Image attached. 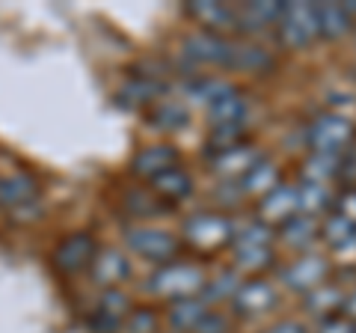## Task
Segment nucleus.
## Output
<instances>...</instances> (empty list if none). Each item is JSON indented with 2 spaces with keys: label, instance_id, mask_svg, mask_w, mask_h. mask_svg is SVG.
Here are the masks:
<instances>
[{
  "label": "nucleus",
  "instance_id": "1",
  "mask_svg": "<svg viewBox=\"0 0 356 333\" xmlns=\"http://www.w3.org/2000/svg\"><path fill=\"white\" fill-rule=\"evenodd\" d=\"M149 288L158 295L175 297V301H184V297H196L205 288V274L199 271L196 265L170 262V265H161V268L152 274Z\"/></svg>",
  "mask_w": 356,
  "mask_h": 333
},
{
  "label": "nucleus",
  "instance_id": "2",
  "mask_svg": "<svg viewBox=\"0 0 356 333\" xmlns=\"http://www.w3.org/2000/svg\"><path fill=\"white\" fill-rule=\"evenodd\" d=\"M353 137V122L341 114H324L312 122L309 143L315 155H339Z\"/></svg>",
  "mask_w": 356,
  "mask_h": 333
},
{
  "label": "nucleus",
  "instance_id": "3",
  "mask_svg": "<svg viewBox=\"0 0 356 333\" xmlns=\"http://www.w3.org/2000/svg\"><path fill=\"white\" fill-rule=\"evenodd\" d=\"M280 33H282V42L288 48H303L315 36H321L318 18H315V3H285Z\"/></svg>",
  "mask_w": 356,
  "mask_h": 333
},
{
  "label": "nucleus",
  "instance_id": "4",
  "mask_svg": "<svg viewBox=\"0 0 356 333\" xmlns=\"http://www.w3.org/2000/svg\"><path fill=\"white\" fill-rule=\"evenodd\" d=\"M125 238L134 253H140L143 259L158 262V265L170 262L178 250L175 235H170V232H163V229H152V226H134V229H128Z\"/></svg>",
  "mask_w": 356,
  "mask_h": 333
},
{
  "label": "nucleus",
  "instance_id": "5",
  "mask_svg": "<svg viewBox=\"0 0 356 333\" xmlns=\"http://www.w3.org/2000/svg\"><path fill=\"white\" fill-rule=\"evenodd\" d=\"M184 235H187V241H193L196 247L214 250L220 244L232 241V224L220 215H196L184 224Z\"/></svg>",
  "mask_w": 356,
  "mask_h": 333
},
{
  "label": "nucleus",
  "instance_id": "6",
  "mask_svg": "<svg viewBox=\"0 0 356 333\" xmlns=\"http://www.w3.org/2000/svg\"><path fill=\"white\" fill-rule=\"evenodd\" d=\"M184 51L191 54L199 63H214V65H232V54H235V45H229L222 36L217 33H193L191 39L184 42Z\"/></svg>",
  "mask_w": 356,
  "mask_h": 333
},
{
  "label": "nucleus",
  "instance_id": "7",
  "mask_svg": "<svg viewBox=\"0 0 356 333\" xmlns=\"http://www.w3.org/2000/svg\"><path fill=\"white\" fill-rule=\"evenodd\" d=\"M128 297L119 292V288H107L98 301L95 313H92V327L98 333H116L128 318Z\"/></svg>",
  "mask_w": 356,
  "mask_h": 333
},
{
  "label": "nucleus",
  "instance_id": "8",
  "mask_svg": "<svg viewBox=\"0 0 356 333\" xmlns=\"http://www.w3.org/2000/svg\"><path fill=\"white\" fill-rule=\"evenodd\" d=\"M92 259H95V241L89 238V235H83V232H77V235H69V238H65L60 247H57V265H60L63 271H69V274L89 268V265H92Z\"/></svg>",
  "mask_w": 356,
  "mask_h": 333
},
{
  "label": "nucleus",
  "instance_id": "9",
  "mask_svg": "<svg viewBox=\"0 0 356 333\" xmlns=\"http://www.w3.org/2000/svg\"><path fill=\"white\" fill-rule=\"evenodd\" d=\"M297 187H285V185H276L270 194H264L261 199V215L264 220L261 224H285V220H291L297 215Z\"/></svg>",
  "mask_w": 356,
  "mask_h": 333
},
{
  "label": "nucleus",
  "instance_id": "10",
  "mask_svg": "<svg viewBox=\"0 0 356 333\" xmlns=\"http://www.w3.org/2000/svg\"><path fill=\"white\" fill-rule=\"evenodd\" d=\"M270 307H276V292L261 280L243 283L235 292V309L241 316H259V313H267Z\"/></svg>",
  "mask_w": 356,
  "mask_h": 333
},
{
  "label": "nucleus",
  "instance_id": "11",
  "mask_svg": "<svg viewBox=\"0 0 356 333\" xmlns=\"http://www.w3.org/2000/svg\"><path fill=\"white\" fill-rule=\"evenodd\" d=\"M36 194H39V187L30 176H21V173L0 176V208H9V212H13V208L33 203Z\"/></svg>",
  "mask_w": 356,
  "mask_h": 333
},
{
  "label": "nucleus",
  "instance_id": "12",
  "mask_svg": "<svg viewBox=\"0 0 356 333\" xmlns=\"http://www.w3.org/2000/svg\"><path fill=\"white\" fill-rule=\"evenodd\" d=\"M92 277H95V283H102L107 288H113L119 286L122 280H128V274H131V265L128 259L122 256L119 250H107V253H95V259H92Z\"/></svg>",
  "mask_w": 356,
  "mask_h": 333
},
{
  "label": "nucleus",
  "instance_id": "13",
  "mask_svg": "<svg viewBox=\"0 0 356 333\" xmlns=\"http://www.w3.org/2000/svg\"><path fill=\"white\" fill-rule=\"evenodd\" d=\"M259 161H264V155L255 152L252 146H229V149L220 152L217 173L220 176H241L243 179V176H247Z\"/></svg>",
  "mask_w": 356,
  "mask_h": 333
},
{
  "label": "nucleus",
  "instance_id": "14",
  "mask_svg": "<svg viewBox=\"0 0 356 333\" xmlns=\"http://www.w3.org/2000/svg\"><path fill=\"white\" fill-rule=\"evenodd\" d=\"M327 262L321 256H306L303 262H297L291 271L285 274V283L297 288V292H312V288H318L321 280L327 277Z\"/></svg>",
  "mask_w": 356,
  "mask_h": 333
},
{
  "label": "nucleus",
  "instance_id": "15",
  "mask_svg": "<svg viewBox=\"0 0 356 333\" xmlns=\"http://www.w3.org/2000/svg\"><path fill=\"white\" fill-rule=\"evenodd\" d=\"M175 161H178V152L172 146H149V149H143L137 158H134V173L154 179V176L172 170Z\"/></svg>",
  "mask_w": 356,
  "mask_h": 333
},
{
  "label": "nucleus",
  "instance_id": "16",
  "mask_svg": "<svg viewBox=\"0 0 356 333\" xmlns=\"http://www.w3.org/2000/svg\"><path fill=\"white\" fill-rule=\"evenodd\" d=\"M315 18H318V33L327 39H339L350 30V15L341 3H321L315 6Z\"/></svg>",
  "mask_w": 356,
  "mask_h": 333
},
{
  "label": "nucleus",
  "instance_id": "17",
  "mask_svg": "<svg viewBox=\"0 0 356 333\" xmlns=\"http://www.w3.org/2000/svg\"><path fill=\"white\" fill-rule=\"evenodd\" d=\"M205 316H208V309H205V304L199 301V297H184V301L172 304L170 325L178 327V330H184V333H193Z\"/></svg>",
  "mask_w": 356,
  "mask_h": 333
},
{
  "label": "nucleus",
  "instance_id": "18",
  "mask_svg": "<svg viewBox=\"0 0 356 333\" xmlns=\"http://www.w3.org/2000/svg\"><path fill=\"white\" fill-rule=\"evenodd\" d=\"M243 114H247V104H243V98L235 90L217 98V102H211V119H214V125H238Z\"/></svg>",
  "mask_w": 356,
  "mask_h": 333
},
{
  "label": "nucleus",
  "instance_id": "19",
  "mask_svg": "<svg viewBox=\"0 0 356 333\" xmlns=\"http://www.w3.org/2000/svg\"><path fill=\"white\" fill-rule=\"evenodd\" d=\"M330 191L321 182H303V187H297V206L306 212V217H315L330 208Z\"/></svg>",
  "mask_w": 356,
  "mask_h": 333
},
{
  "label": "nucleus",
  "instance_id": "20",
  "mask_svg": "<svg viewBox=\"0 0 356 333\" xmlns=\"http://www.w3.org/2000/svg\"><path fill=\"white\" fill-rule=\"evenodd\" d=\"M191 13L202 21L205 27H214V30L238 24V15L232 13V9H226L222 3H211V0H205V3H191Z\"/></svg>",
  "mask_w": 356,
  "mask_h": 333
},
{
  "label": "nucleus",
  "instance_id": "21",
  "mask_svg": "<svg viewBox=\"0 0 356 333\" xmlns=\"http://www.w3.org/2000/svg\"><path fill=\"white\" fill-rule=\"evenodd\" d=\"M276 182H280V173L270 161H259L252 170L243 176V191L247 194H270Z\"/></svg>",
  "mask_w": 356,
  "mask_h": 333
},
{
  "label": "nucleus",
  "instance_id": "22",
  "mask_svg": "<svg viewBox=\"0 0 356 333\" xmlns=\"http://www.w3.org/2000/svg\"><path fill=\"white\" fill-rule=\"evenodd\" d=\"M152 185L158 187L163 196H178V199L187 196V194H191V187H193L191 176H187L184 170H178V166H172V170H166L161 176H154Z\"/></svg>",
  "mask_w": 356,
  "mask_h": 333
},
{
  "label": "nucleus",
  "instance_id": "23",
  "mask_svg": "<svg viewBox=\"0 0 356 333\" xmlns=\"http://www.w3.org/2000/svg\"><path fill=\"white\" fill-rule=\"evenodd\" d=\"M315 232H318L315 217H306V215H294L291 220H285L282 224V238L288 244H306Z\"/></svg>",
  "mask_w": 356,
  "mask_h": 333
},
{
  "label": "nucleus",
  "instance_id": "24",
  "mask_svg": "<svg viewBox=\"0 0 356 333\" xmlns=\"http://www.w3.org/2000/svg\"><path fill=\"white\" fill-rule=\"evenodd\" d=\"M309 309H315V316L321 313H336V309H344V295L336 292V288H312L309 297H306Z\"/></svg>",
  "mask_w": 356,
  "mask_h": 333
},
{
  "label": "nucleus",
  "instance_id": "25",
  "mask_svg": "<svg viewBox=\"0 0 356 333\" xmlns=\"http://www.w3.org/2000/svg\"><path fill=\"white\" fill-rule=\"evenodd\" d=\"M321 232H324V238L332 244V247H344V244L356 235V224H350L348 217L336 215V217H327V224L321 226Z\"/></svg>",
  "mask_w": 356,
  "mask_h": 333
},
{
  "label": "nucleus",
  "instance_id": "26",
  "mask_svg": "<svg viewBox=\"0 0 356 333\" xmlns=\"http://www.w3.org/2000/svg\"><path fill=\"white\" fill-rule=\"evenodd\" d=\"M336 161H339L336 155H315L312 161H306V176H309L306 182H321V185H324V179L336 176V170H332Z\"/></svg>",
  "mask_w": 356,
  "mask_h": 333
},
{
  "label": "nucleus",
  "instance_id": "27",
  "mask_svg": "<svg viewBox=\"0 0 356 333\" xmlns=\"http://www.w3.org/2000/svg\"><path fill=\"white\" fill-rule=\"evenodd\" d=\"M238 268H264L270 262V247H238Z\"/></svg>",
  "mask_w": 356,
  "mask_h": 333
},
{
  "label": "nucleus",
  "instance_id": "28",
  "mask_svg": "<svg viewBox=\"0 0 356 333\" xmlns=\"http://www.w3.org/2000/svg\"><path fill=\"white\" fill-rule=\"evenodd\" d=\"M282 13H285V3H250V15L255 21H264V24H273V21H282Z\"/></svg>",
  "mask_w": 356,
  "mask_h": 333
},
{
  "label": "nucleus",
  "instance_id": "29",
  "mask_svg": "<svg viewBox=\"0 0 356 333\" xmlns=\"http://www.w3.org/2000/svg\"><path fill=\"white\" fill-rule=\"evenodd\" d=\"M158 119L163 122L166 128H181L184 125V119H187V114L178 104H166V107H161L158 110Z\"/></svg>",
  "mask_w": 356,
  "mask_h": 333
},
{
  "label": "nucleus",
  "instance_id": "30",
  "mask_svg": "<svg viewBox=\"0 0 356 333\" xmlns=\"http://www.w3.org/2000/svg\"><path fill=\"white\" fill-rule=\"evenodd\" d=\"M128 330L131 333H154V316L146 313V309H140V313H131Z\"/></svg>",
  "mask_w": 356,
  "mask_h": 333
},
{
  "label": "nucleus",
  "instance_id": "31",
  "mask_svg": "<svg viewBox=\"0 0 356 333\" xmlns=\"http://www.w3.org/2000/svg\"><path fill=\"white\" fill-rule=\"evenodd\" d=\"M318 333H356V321L353 318H327Z\"/></svg>",
  "mask_w": 356,
  "mask_h": 333
},
{
  "label": "nucleus",
  "instance_id": "32",
  "mask_svg": "<svg viewBox=\"0 0 356 333\" xmlns=\"http://www.w3.org/2000/svg\"><path fill=\"white\" fill-rule=\"evenodd\" d=\"M193 333H226V318L217 316V313H208L202 321H199V327Z\"/></svg>",
  "mask_w": 356,
  "mask_h": 333
},
{
  "label": "nucleus",
  "instance_id": "33",
  "mask_svg": "<svg viewBox=\"0 0 356 333\" xmlns=\"http://www.w3.org/2000/svg\"><path fill=\"white\" fill-rule=\"evenodd\" d=\"M341 217H348L350 224H356V191L341 199Z\"/></svg>",
  "mask_w": 356,
  "mask_h": 333
},
{
  "label": "nucleus",
  "instance_id": "34",
  "mask_svg": "<svg viewBox=\"0 0 356 333\" xmlns=\"http://www.w3.org/2000/svg\"><path fill=\"white\" fill-rule=\"evenodd\" d=\"M264 333H309L303 325H297V321H280V325H273L270 330Z\"/></svg>",
  "mask_w": 356,
  "mask_h": 333
},
{
  "label": "nucleus",
  "instance_id": "35",
  "mask_svg": "<svg viewBox=\"0 0 356 333\" xmlns=\"http://www.w3.org/2000/svg\"><path fill=\"white\" fill-rule=\"evenodd\" d=\"M344 309L350 313V318H356V295L353 297H344Z\"/></svg>",
  "mask_w": 356,
  "mask_h": 333
}]
</instances>
